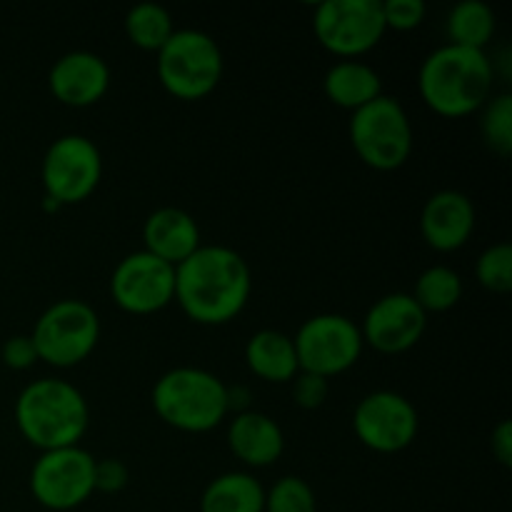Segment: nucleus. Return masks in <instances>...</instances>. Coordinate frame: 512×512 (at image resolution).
I'll return each instance as SVG.
<instances>
[{
  "label": "nucleus",
  "mask_w": 512,
  "mask_h": 512,
  "mask_svg": "<svg viewBox=\"0 0 512 512\" xmlns=\"http://www.w3.org/2000/svg\"><path fill=\"white\" fill-rule=\"evenodd\" d=\"M253 290V273L238 250L200 245L175 265V300L200 325H225L243 313Z\"/></svg>",
  "instance_id": "1"
},
{
  "label": "nucleus",
  "mask_w": 512,
  "mask_h": 512,
  "mask_svg": "<svg viewBox=\"0 0 512 512\" xmlns=\"http://www.w3.org/2000/svg\"><path fill=\"white\" fill-rule=\"evenodd\" d=\"M493 60L485 50L440 45L420 65L418 88L425 105L443 118H465L493 93Z\"/></svg>",
  "instance_id": "2"
},
{
  "label": "nucleus",
  "mask_w": 512,
  "mask_h": 512,
  "mask_svg": "<svg viewBox=\"0 0 512 512\" xmlns=\"http://www.w3.org/2000/svg\"><path fill=\"white\" fill-rule=\"evenodd\" d=\"M15 423L20 435L40 453L73 448L88 433V400L68 380H33L15 400Z\"/></svg>",
  "instance_id": "3"
},
{
  "label": "nucleus",
  "mask_w": 512,
  "mask_h": 512,
  "mask_svg": "<svg viewBox=\"0 0 512 512\" xmlns=\"http://www.w3.org/2000/svg\"><path fill=\"white\" fill-rule=\"evenodd\" d=\"M153 408L170 428L208 433L230 413L228 385L203 368H173L155 383Z\"/></svg>",
  "instance_id": "4"
},
{
  "label": "nucleus",
  "mask_w": 512,
  "mask_h": 512,
  "mask_svg": "<svg viewBox=\"0 0 512 512\" xmlns=\"http://www.w3.org/2000/svg\"><path fill=\"white\" fill-rule=\"evenodd\" d=\"M158 78L175 98L200 100L223 78V53L203 30H175L158 50Z\"/></svg>",
  "instance_id": "5"
},
{
  "label": "nucleus",
  "mask_w": 512,
  "mask_h": 512,
  "mask_svg": "<svg viewBox=\"0 0 512 512\" xmlns=\"http://www.w3.org/2000/svg\"><path fill=\"white\" fill-rule=\"evenodd\" d=\"M350 140L368 168L398 170L413 153V125L403 103L393 95H380L350 120Z\"/></svg>",
  "instance_id": "6"
},
{
  "label": "nucleus",
  "mask_w": 512,
  "mask_h": 512,
  "mask_svg": "<svg viewBox=\"0 0 512 512\" xmlns=\"http://www.w3.org/2000/svg\"><path fill=\"white\" fill-rule=\"evenodd\" d=\"M30 338L38 350V360L53 368H73L98 345V313L85 300H58L40 315Z\"/></svg>",
  "instance_id": "7"
},
{
  "label": "nucleus",
  "mask_w": 512,
  "mask_h": 512,
  "mask_svg": "<svg viewBox=\"0 0 512 512\" xmlns=\"http://www.w3.org/2000/svg\"><path fill=\"white\" fill-rule=\"evenodd\" d=\"M293 345L303 373L323 375L330 380L358 363L365 343L353 320L338 313H323L300 325Z\"/></svg>",
  "instance_id": "8"
},
{
  "label": "nucleus",
  "mask_w": 512,
  "mask_h": 512,
  "mask_svg": "<svg viewBox=\"0 0 512 512\" xmlns=\"http://www.w3.org/2000/svg\"><path fill=\"white\" fill-rule=\"evenodd\" d=\"M313 30L325 50L355 60L373 50L388 28L380 0H325L315 8Z\"/></svg>",
  "instance_id": "9"
},
{
  "label": "nucleus",
  "mask_w": 512,
  "mask_h": 512,
  "mask_svg": "<svg viewBox=\"0 0 512 512\" xmlns=\"http://www.w3.org/2000/svg\"><path fill=\"white\" fill-rule=\"evenodd\" d=\"M95 458L80 445L45 450L30 470V493L48 510H73L95 493Z\"/></svg>",
  "instance_id": "10"
},
{
  "label": "nucleus",
  "mask_w": 512,
  "mask_h": 512,
  "mask_svg": "<svg viewBox=\"0 0 512 512\" xmlns=\"http://www.w3.org/2000/svg\"><path fill=\"white\" fill-rule=\"evenodd\" d=\"M45 195L60 205L88 200L103 178V158L98 145L85 135H63L45 150L43 168Z\"/></svg>",
  "instance_id": "11"
},
{
  "label": "nucleus",
  "mask_w": 512,
  "mask_h": 512,
  "mask_svg": "<svg viewBox=\"0 0 512 512\" xmlns=\"http://www.w3.org/2000/svg\"><path fill=\"white\" fill-rule=\"evenodd\" d=\"M420 418L415 405L393 390L365 395L353 413V430L365 448L375 453H400L418 438Z\"/></svg>",
  "instance_id": "12"
},
{
  "label": "nucleus",
  "mask_w": 512,
  "mask_h": 512,
  "mask_svg": "<svg viewBox=\"0 0 512 512\" xmlns=\"http://www.w3.org/2000/svg\"><path fill=\"white\" fill-rule=\"evenodd\" d=\"M110 293L125 313H158L175 300V268L148 250L130 253L115 265Z\"/></svg>",
  "instance_id": "13"
},
{
  "label": "nucleus",
  "mask_w": 512,
  "mask_h": 512,
  "mask_svg": "<svg viewBox=\"0 0 512 512\" xmlns=\"http://www.w3.org/2000/svg\"><path fill=\"white\" fill-rule=\"evenodd\" d=\"M425 325H428V315L415 303L413 295L390 293L370 305L360 335H363V343L373 345L378 353L395 355L413 348L423 338Z\"/></svg>",
  "instance_id": "14"
},
{
  "label": "nucleus",
  "mask_w": 512,
  "mask_h": 512,
  "mask_svg": "<svg viewBox=\"0 0 512 512\" xmlns=\"http://www.w3.org/2000/svg\"><path fill=\"white\" fill-rule=\"evenodd\" d=\"M55 98L70 108L95 105L110 88V68L98 53L73 50L55 60L48 75Z\"/></svg>",
  "instance_id": "15"
},
{
  "label": "nucleus",
  "mask_w": 512,
  "mask_h": 512,
  "mask_svg": "<svg viewBox=\"0 0 512 512\" xmlns=\"http://www.w3.org/2000/svg\"><path fill=\"white\" fill-rule=\"evenodd\" d=\"M475 230L473 200L460 190H440L430 195L420 213V233L430 248L453 253L463 248Z\"/></svg>",
  "instance_id": "16"
},
{
  "label": "nucleus",
  "mask_w": 512,
  "mask_h": 512,
  "mask_svg": "<svg viewBox=\"0 0 512 512\" xmlns=\"http://www.w3.org/2000/svg\"><path fill=\"white\" fill-rule=\"evenodd\" d=\"M143 243L150 255L175 268L200 248V228L190 213L180 208H158L143 225Z\"/></svg>",
  "instance_id": "17"
},
{
  "label": "nucleus",
  "mask_w": 512,
  "mask_h": 512,
  "mask_svg": "<svg viewBox=\"0 0 512 512\" xmlns=\"http://www.w3.org/2000/svg\"><path fill=\"white\" fill-rule=\"evenodd\" d=\"M228 445L240 463L250 468H268L283 455L285 435L270 415L245 410L235 415L230 423Z\"/></svg>",
  "instance_id": "18"
},
{
  "label": "nucleus",
  "mask_w": 512,
  "mask_h": 512,
  "mask_svg": "<svg viewBox=\"0 0 512 512\" xmlns=\"http://www.w3.org/2000/svg\"><path fill=\"white\" fill-rule=\"evenodd\" d=\"M250 373L268 383H290L300 373L293 338L280 330H260L245 345Z\"/></svg>",
  "instance_id": "19"
},
{
  "label": "nucleus",
  "mask_w": 512,
  "mask_h": 512,
  "mask_svg": "<svg viewBox=\"0 0 512 512\" xmlns=\"http://www.w3.org/2000/svg\"><path fill=\"white\" fill-rule=\"evenodd\" d=\"M323 90L330 103L355 113L383 95V80H380L378 70L370 68L368 63L340 60L325 73Z\"/></svg>",
  "instance_id": "20"
},
{
  "label": "nucleus",
  "mask_w": 512,
  "mask_h": 512,
  "mask_svg": "<svg viewBox=\"0 0 512 512\" xmlns=\"http://www.w3.org/2000/svg\"><path fill=\"white\" fill-rule=\"evenodd\" d=\"M265 490L250 473H223L210 480L200 512H263Z\"/></svg>",
  "instance_id": "21"
},
{
  "label": "nucleus",
  "mask_w": 512,
  "mask_h": 512,
  "mask_svg": "<svg viewBox=\"0 0 512 512\" xmlns=\"http://www.w3.org/2000/svg\"><path fill=\"white\" fill-rule=\"evenodd\" d=\"M495 28H498V20H495L493 8L483 0H463L448 15L450 43L463 45V48L485 50L493 40Z\"/></svg>",
  "instance_id": "22"
},
{
  "label": "nucleus",
  "mask_w": 512,
  "mask_h": 512,
  "mask_svg": "<svg viewBox=\"0 0 512 512\" xmlns=\"http://www.w3.org/2000/svg\"><path fill=\"white\" fill-rule=\"evenodd\" d=\"M125 33L133 45L158 53L175 33L173 15L158 3H138L125 13Z\"/></svg>",
  "instance_id": "23"
},
{
  "label": "nucleus",
  "mask_w": 512,
  "mask_h": 512,
  "mask_svg": "<svg viewBox=\"0 0 512 512\" xmlns=\"http://www.w3.org/2000/svg\"><path fill=\"white\" fill-rule=\"evenodd\" d=\"M415 303L428 313H445L463 298V280L448 265H433L415 280Z\"/></svg>",
  "instance_id": "24"
},
{
  "label": "nucleus",
  "mask_w": 512,
  "mask_h": 512,
  "mask_svg": "<svg viewBox=\"0 0 512 512\" xmlns=\"http://www.w3.org/2000/svg\"><path fill=\"white\" fill-rule=\"evenodd\" d=\"M483 120H480V130L495 153L510 155L512 153V95L503 93L490 98L483 105Z\"/></svg>",
  "instance_id": "25"
},
{
  "label": "nucleus",
  "mask_w": 512,
  "mask_h": 512,
  "mask_svg": "<svg viewBox=\"0 0 512 512\" xmlns=\"http://www.w3.org/2000/svg\"><path fill=\"white\" fill-rule=\"evenodd\" d=\"M315 493L298 475H285L270 490H265L263 512H315Z\"/></svg>",
  "instance_id": "26"
},
{
  "label": "nucleus",
  "mask_w": 512,
  "mask_h": 512,
  "mask_svg": "<svg viewBox=\"0 0 512 512\" xmlns=\"http://www.w3.org/2000/svg\"><path fill=\"white\" fill-rule=\"evenodd\" d=\"M478 283L490 293H510L512 290V248L508 243H495L480 253L475 265Z\"/></svg>",
  "instance_id": "27"
},
{
  "label": "nucleus",
  "mask_w": 512,
  "mask_h": 512,
  "mask_svg": "<svg viewBox=\"0 0 512 512\" xmlns=\"http://www.w3.org/2000/svg\"><path fill=\"white\" fill-rule=\"evenodd\" d=\"M380 5H383L385 28L393 30L418 28L428 13L423 0H380Z\"/></svg>",
  "instance_id": "28"
},
{
  "label": "nucleus",
  "mask_w": 512,
  "mask_h": 512,
  "mask_svg": "<svg viewBox=\"0 0 512 512\" xmlns=\"http://www.w3.org/2000/svg\"><path fill=\"white\" fill-rule=\"evenodd\" d=\"M290 383H293V400L303 410H318L328 400L330 380L323 378V375L303 373L300 370Z\"/></svg>",
  "instance_id": "29"
},
{
  "label": "nucleus",
  "mask_w": 512,
  "mask_h": 512,
  "mask_svg": "<svg viewBox=\"0 0 512 512\" xmlns=\"http://www.w3.org/2000/svg\"><path fill=\"white\" fill-rule=\"evenodd\" d=\"M95 490L98 493H108L115 495L128 485L130 480V470L123 460L118 458H103V460H95Z\"/></svg>",
  "instance_id": "30"
},
{
  "label": "nucleus",
  "mask_w": 512,
  "mask_h": 512,
  "mask_svg": "<svg viewBox=\"0 0 512 512\" xmlns=\"http://www.w3.org/2000/svg\"><path fill=\"white\" fill-rule=\"evenodd\" d=\"M0 355H3V363L10 370H28L38 363V350H35L30 335H13V338H8Z\"/></svg>",
  "instance_id": "31"
},
{
  "label": "nucleus",
  "mask_w": 512,
  "mask_h": 512,
  "mask_svg": "<svg viewBox=\"0 0 512 512\" xmlns=\"http://www.w3.org/2000/svg\"><path fill=\"white\" fill-rule=\"evenodd\" d=\"M490 450H493L495 460H498L503 468H510L512 465V423L510 420H503L498 423V428L490 435Z\"/></svg>",
  "instance_id": "32"
},
{
  "label": "nucleus",
  "mask_w": 512,
  "mask_h": 512,
  "mask_svg": "<svg viewBox=\"0 0 512 512\" xmlns=\"http://www.w3.org/2000/svg\"><path fill=\"white\" fill-rule=\"evenodd\" d=\"M43 208H45V213H58V210L63 208V205H60L58 200H53V198H48V195H45V198H43Z\"/></svg>",
  "instance_id": "33"
}]
</instances>
